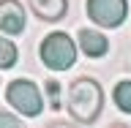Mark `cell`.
I'll return each mask as SVG.
<instances>
[{
  "mask_svg": "<svg viewBox=\"0 0 131 128\" xmlns=\"http://www.w3.org/2000/svg\"><path fill=\"white\" fill-rule=\"evenodd\" d=\"M68 114L77 123H96V117L101 114L104 106V90L96 79L90 76H79L68 85Z\"/></svg>",
  "mask_w": 131,
  "mask_h": 128,
  "instance_id": "cell-1",
  "label": "cell"
},
{
  "mask_svg": "<svg viewBox=\"0 0 131 128\" xmlns=\"http://www.w3.org/2000/svg\"><path fill=\"white\" fill-rule=\"evenodd\" d=\"M38 55H41L47 68H52V71H68L77 63V44L66 33L57 30V33H49L47 38L41 41Z\"/></svg>",
  "mask_w": 131,
  "mask_h": 128,
  "instance_id": "cell-2",
  "label": "cell"
},
{
  "mask_svg": "<svg viewBox=\"0 0 131 128\" xmlns=\"http://www.w3.org/2000/svg\"><path fill=\"white\" fill-rule=\"evenodd\" d=\"M6 101L14 106L19 114H25V117H36V114H41V109H44L38 85L30 82V79H14V82H8Z\"/></svg>",
  "mask_w": 131,
  "mask_h": 128,
  "instance_id": "cell-3",
  "label": "cell"
},
{
  "mask_svg": "<svg viewBox=\"0 0 131 128\" xmlns=\"http://www.w3.org/2000/svg\"><path fill=\"white\" fill-rule=\"evenodd\" d=\"M88 16L101 27H120L123 19L128 16L126 0H88Z\"/></svg>",
  "mask_w": 131,
  "mask_h": 128,
  "instance_id": "cell-4",
  "label": "cell"
},
{
  "mask_svg": "<svg viewBox=\"0 0 131 128\" xmlns=\"http://www.w3.org/2000/svg\"><path fill=\"white\" fill-rule=\"evenodd\" d=\"M27 25V14L19 0H0V30L8 36H19L25 33Z\"/></svg>",
  "mask_w": 131,
  "mask_h": 128,
  "instance_id": "cell-5",
  "label": "cell"
},
{
  "mask_svg": "<svg viewBox=\"0 0 131 128\" xmlns=\"http://www.w3.org/2000/svg\"><path fill=\"white\" fill-rule=\"evenodd\" d=\"M41 22H60L68 11V0H27Z\"/></svg>",
  "mask_w": 131,
  "mask_h": 128,
  "instance_id": "cell-6",
  "label": "cell"
},
{
  "mask_svg": "<svg viewBox=\"0 0 131 128\" xmlns=\"http://www.w3.org/2000/svg\"><path fill=\"white\" fill-rule=\"evenodd\" d=\"M79 46L88 57H104L109 52V41L96 30H79Z\"/></svg>",
  "mask_w": 131,
  "mask_h": 128,
  "instance_id": "cell-7",
  "label": "cell"
},
{
  "mask_svg": "<svg viewBox=\"0 0 131 128\" xmlns=\"http://www.w3.org/2000/svg\"><path fill=\"white\" fill-rule=\"evenodd\" d=\"M16 57H19V52H16L14 41H8V38L0 36V71L14 68V65H16Z\"/></svg>",
  "mask_w": 131,
  "mask_h": 128,
  "instance_id": "cell-8",
  "label": "cell"
},
{
  "mask_svg": "<svg viewBox=\"0 0 131 128\" xmlns=\"http://www.w3.org/2000/svg\"><path fill=\"white\" fill-rule=\"evenodd\" d=\"M115 104L126 114H131V82H117L115 87Z\"/></svg>",
  "mask_w": 131,
  "mask_h": 128,
  "instance_id": "cell-9",
  "label": "cell"
},
{
  "mask_svg": "<svg viewBox=\"0 0 131 128\" xmlns=\"http://www.w3.org/2000/svg\"><path fill=\"white\" fill-rule=\"evenodd\" d=\"M47 93H49V106L52 109H60V82L49 79L47 82Z\"/></svg>",
  "mask_w": 131,
  "mask_h": 128,
  "instance_id": "cell-10",
  "label": "cell"
},
{
  "mask_svg": "<svg viewBox=\"0 0 131 128\" xmlns=\"http://www.w3.org/2000/svg\"><path fill=\"white\" fill-rule=\"evenodd\" d=\"M0 125H6V128H19V117H14V114H6V112H0Z\"/></svg>",
  "mask_w": 131,
  "mask_h": 128,
  "instance_id": "cell-11",
  "label": "cell"
}]
</instances>
